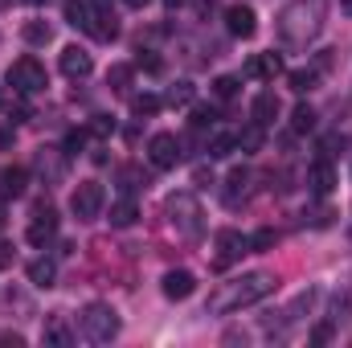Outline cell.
<instances>
[{"label":"cell","instance_id":"1","mask_svg":"<svg viewBox=\"0 0 352 348\" xmlns=\"http://www.w3.org/2000/svg\"><path fill=\"white\" fill-rule=\"evenodd\" d=\"M270 291H274V274L250 270V274H242V279H234V283H221V287L209 295V312H213V316H230V312L254 307V303H263Z\"/></svg>","mask_w":352,"mask_h":348},{"label":"cell","instance_id":"2","mask_svg":"<svg viewBox=\"0 0 352 348\" xmlns=\"http://www.w3.org/2000/svg\"><path fill=\"white\" fill-rule=\"evenodd\" d=\"M78 324H82V336L94 340V345H111L119 336V312L111 303H87Z\"/></svg>","mask_w":352,"mask_h":348},{"label":"cell","instance_id":"3","mask_svg":"<svg viewBox=\"0 0 352 348\" xmlns=\"http://www.w3.org/2000/svg\"><path fill=\"white\" fill-rule=\"evenodd\" d=\"M320 17H324V0H311V4H291L283 12V37L287 41H307L316 29H320Z\"/></svg>","mask_w":352,"mask_h":348},{"label":"cell","instance_id":"4","mask_svg":"<svg viewBox=\"0 0 352 348\" xmlns=\"http://www.w3.org/2000/svg\"><path fill=\"white\" fill-rule=\"evenodd\" d=\"M8 87L16 90V94H37V90H45L50 87L45 66H41L37 58H21V62H12V66H8Z\"/></svg>","mask_w":352,"mask_h":348},{"label":"cell","instance_id":"5","mask_svg":"<svg viewBox=\"0 0 352 348\" xmlns=\"http://www.w3.org/2000/svg\"><path fill=\"white\" fill-rule=\"evenodd\" d=\"M102 201H107L102 184H98V180H82V184L74 188V197H70V209H74L78 221H94V217L102 213Z\"/></svg>","mask_w":352,"mask_h":348},{"label":"cell","instance_id":"6","mask_svg":"<svg viewBox=\"0 0 352 348\" xmlns=\"http://www.w3.org/2000/svg\"><path fill=\"white\" fill-rule=\"evenodd\" d=\"M168 213H173V226L180 230V234H197L201 230V209H197V201H192V193H176V197H168Z\"/></svg>","mask_w":352,"mask_h":348},{"label":"cell","instance_id":"7","mask_svg":"<svg viewBox=\"0 0 352 348\" xmlns=\"http://www.w3.org/2000/svg\"><path fill=\"white\" fill-rule=\"evenodd\" d=\"M148 160L156 168H176L180 164V140H176L173 131H156L148 140Z\"/></svg>","mask_w":352,"mask_h":348},{"label":"cell","instance_id":"8","mask_svg":"<svg viewBox=\"0 0 352 348\" xmlns=\"http://www.w3.org/2000/svg\"><path fill=\"white\" fill-rule=\"evenodd\" d=\"M250 250V238H242L238 230H221L217 234V266H230L234 259H242Z\"/></svg>","mask_w":352,"mask_h":348},{"label":"cell","instance_id":"9","mask_svg":"<svg viewBox=\"0 0 352 348\" xmlns=\"http://www.w3.org/2000/svg\"><path fill=\"white\" fill-rule=\"evenodd\" d=\"M226 29H230L234 37H254V29H258V17H254V8H246V4H234V8H226Z\"/></svg>","mask_w":352,"mask_h":348},{"label":"cell","instance_id":"10","mask_svg":"<svg viewBox=\"0 0 352 348\" xmlns=\"http://www.w3.org/2000/svg\"><path fill=\"white\" fill-rule=\"evenodd\" d=\"M54 234H58V213L45 205V209H37L33 221H29V242H33V246H45Z\"/></svg>","mask_w":352,"mask_h":348},{"label":"cell","instance_id":"11","mask_svg":"<svg viewBox=\"0 0 352 348\" xmlns=\"http://www.w3.org/2000/svg\"><path fill=\"white\" fill-rule=\"evenodd\" d=\"M58 66H62V74H66V78H87L90 70H94L90 54H87V50H78V45H66V50H62V62H58Z\"/></svg>","mask_w":352,"mask_h":348},{"label":"cell","instance_id":"12","mask_svg":"<svg viewBox=\"0 0 352 348\" xmlns=\"http://www.w3.org/2000/svg\"><path fill=\"white\" fill-rule=\"evenodd\" d=\"M307 184H311L316 197H328V193L336 188V168H332V160H316V164L307 168Z\"/></svg>","mask_w":352,"mask_h":348},{"label":"cell","instance_id":"13","mask_svg":"<svg viewBox=\"0 0 352 348\" xmlns=\"http://www.w3.org/2000/svg\"><path fill=\"white\" fill-rule=\"evenodd\" d=\"M192 291H197L192 270H168V274H164V295H168V299H188Z\"/></svg>","mask_w":352,"mask_h":348},{"label":"cell","instance_id":"14","mask_svg":"<svg viewBox=\"0 0 352 348\" xmlns=\"http://www.w3.org/2000/svg\"><path fill=\"white\" fill-rule=\"evenodd\" d=\"M25 188H29V173H25V168H4V173H0V197H4V201L25 197Z\"/></svg>","mask_w":352,"mask_h":348},{"label":"cell","instance_id":"15","mask_svg":"<svg viewBox=\"0 0 352 348\" xmlns=\"http://www.w3.org/2000/svg\"><path fill=\"white\" fill-rule=\"evenodd\" d=\"M250 115H254V123H258V127H270V123H274V115H278V94H274V90H263V94L250 102Z\"/></svg>","mask_w":352,"mask_h":348},{"label":"cell","instance_id":"16","mask_svg":"<svg viewBox=\"0 0 352 348\" xmlns=\"http://www.w3.org/2000/svg\"><path fill=\"white\" fill-rule=\"evenodd\" d=\"M94 4L90 0H66V25H74V29H90V21H94Z\"/></svg>","mask_w":352,"mask_h":348},{"label":"cell","instance_id":"17","mask_svg":"<svg viewBox=\"0 0 352 348\" xmlns=\"http://www.w3.org/2000/svg\"><path fill=\"white\" fill-rule=\"evenodd\" d=\"M278 70H283V58H278V54H258V58L246 66L250 78H274Z\"/></svg>","mask_w":352,"mask_h":348},{"label":"cell","instance_id":"18","mask_svg":"<svg viewBox=\"0 0 352 348\" xmlns=\"http://www.w3.org/2000/svg\"><path fill=\"white\" fill-rule=\"evenodd\" d=\"M54 279H58V266H54L50 259L29 262V283H33V287H54Z\"/></svg>","mask_w":352,"mask_h":348},{"label":"cell","instance_id":"19","mask_svg":"<svg viewBox=\"0 0 352 348\" xmlns=\"http://www.w3.org/2000/svg\"><path fill=\"white\" fill-rule=\"evenodd\" d=\"M90 33H94L98 41H115V37H119V25H115L111 8H107V12H94V21H90Z\"/></svg>","mask_w":352,"mask_h":348},{"label":"cell","instance_id":"20","mask_svg":"<svg viewBox=\"0 0 352 348\" xmlns=\"http://www.w3.org/2000/svg\"><path fill=\"white\" fill-rule=\"evenodd\" d=\"M21 37H25L29 45H50V41H54V29H50L45 21H25Z\"/></svg>","mask_w":352,"mask_h":348},{"label":"cell","instance_id":"21","mask_svg":"<svg viewBox=\"0 0 352 348\" xmlns=\"http://www.w3.org/2000/svg\"><path fill=\"white\" fill-rule=\"evenodd\" d=\"M135 217H140L135 201H119V205H111V226H115V230H127V226H135Z\"/></svg>","mask_w":352,"mask_h":348},{"label":"cell","instance_id":"22","mask_svg":"<svg viewBox=\"0 0 352 348\" xmlns=\"http://www.w3.org/2000/svg\"><path fill=\"white\" fill-rule=\"evenodd\" d=\"M234 148H238V135H221V131H217V135L209 140V156H213V160L234 156Z\"/></svg>","mask_w":352,"mask_h":348},{"label":"cell","instance_id":"23","mask_svg":"<svg viewBox=\"0 0 352 348\" xmlns=\"http://www.w3.org/2000/svg\"><path fill=\"white\" fill-rule=\"evenodd\" d=\"M291 127H295V131H311V127H316V111H311L307 102H299V107L291 111Z\"/></svg>","mask_w":352,"mask_h":348},{"label":"cell","instance_id":"24","mask_svg":"<svg viewBox=\"0 0 352 348\" xmlns=\"http://www.w3.org/2000/svg\"><path fill=\"white\" fill-rule=\"evenodd\" d=\"M238 148H246V152H258V148H263V127H258V123H250L246 131H238Z\"/></svg>","mask_w":352,"mask_h":348},{"label":"cell","instance_id":"25","mask_svg":"<svg viewBox=\"0 0 352 348\" xmlns=\"http://www.w3.org/2000/svg\"><path fill=\"white\" fill-rule=\"evenodd\" d=\"M107 83H111V87L119 90V94H127V90H131V66H111Z\"/></svg>","mask_w":352,"mask_h":348},{"label":"cell","instance_id":"26","mask_svg":"<svg viewBox=\"0 0 352 348\" xmlns=\"http://www.w3.org/2000/svg\"><path fill=\"white\" fill-rule=\"evenodd\" d=\"M316 87V70H291V90L295 94H307Z\"/></svg>","mask_w":352,"mask_h":348},{"label":"cell","instance_id":"27","mask_svg":"<svg viewBox=\"0 0 352 348\" xmlns=\"http://www.w3.org/2000/svg\"><path fill=\"white\" fill-rule=\"evenodd\" d=\"M188 123H192V131H205V127H213V123H217V111H213V107H197Z\"/></svg>","mask_w":352,"mask_h":348},{"label":"cell","instance_id":"28","mask_svg":"<svg viewBox=\"0 0 352 348\" xmlns=\"http://www.w3.org/2000/svg\"><path fill=\"white\" fill-rule=\"evenodd\" d=\"M45 345H70V332H66L62 320H50L45 324Z\"/></svg>","mask_w":352,"mask_h":348},{"label":"cell","instance_id":"29","mask_svg":"<svg viewBox=\"0 0 352 348\" xmlns=\"http://www.w3.org/2000/svg\"><path fill=\"white\" fill-rule=\"evenodd\" d=\"M192 94H197L192 83H176V87L168 90V102H173V107H188V102H192Z\"/></svg>","mask_w":352,"mask_h":348},{"label":"cell","instance_id":"30","mask_svg":"<svg viewBox=\"0 0 352 348\" xmlns=\"http://www.w3.org/2000/svg\"><path fill=\"white\" fill-rule=\"evenodd\" d=\"M131 107H135V115H156V111H160V98H156V94H135Z\"/></svg>","mask_w":352,"mask_h":348},{"label":"cell","instance_id":"31","mask_svg":"<svg viewBox=\"0 0 352 348\" xmlns=\"http://www.w3.org/2000/svg\"><path fill=\"white\" fill-rule=\"evenodd\" d=\"M213 94H217V98H234V94H238V78H234V74L213 78Z\"/></svg>","mask_w":352,"mask_h":348},{"label":"cell","instance_id":"32","mask_svg":"<svg viewBox=\"0 0 352 348\" xmlns=\"http://www.w3.org/2000/svg\"><path fill=\"white\" fill-rule=\"evenodd\" d=\"M274 242H278V234H274V230H258V234L250 238V250H270Z\"/></svg>","mask_w":352,"mask_h":348},{"label":"cell","instance_id":"33","mask_svg":"<svg viewBox=\"0 0 352 348\" xmlns=\"http://www.w3.org/2000/svg\"><path fill=\"white\" fill-rule=\"evenodd\" d=\"M82 144H87V131H70V135H66V156H78Z\"/></svg>","mask_w":352,"mask_h":348},{"label":"cell","instance_id":"34","mask_svg":"<svg viewBox=\"0 0 352 348\" xmlns=\"http://www.w3.org/2000/svg\"><path fill=\"white\" fill-rule=\"evenodd\" d=\"M135 66H140V70H148V74H160V58H156V54H140V58H135Z\"/></svg>","mask_w":352,"mask_h":348},{"label":"cell","instance_id":"35","mask_svg":"<svg viewBox=\"0 0 352 348\" xmlns=\"http://www.w3.org/2000/svg\"><path fill=\"white\" fill-rule=\"evenodd\" d=\"M90 131H94V135H107V131H115V123H111L107 115H94V123H90Z\"/></svg>","mask_w":352,"mask_h":348},{"label":"cell","instance_id":"36","mask_svg":"<svg viewBox=\"0 0 352 348\" xmlns=\"http://www.w3.org/2000/svg\"><path fill=\"white\" fill-rule=\"evenodd\" d=\"M12 259H16V250H12L8 242H0V270H8V266H12Z\"/></svg>","mask_w":352,"mask_h":348},{"label":"cell","instance_id":"37","mask_svg":"<svg viewBox=\"0 0 352 348\" xmlns=\"http://www.w3.org/2000/svg\"><path fill=\"white\" fill-rule=\"evenodd\" d=\"M328 336H332V328H316V332H311V340H316V345H324Z\"/></svg>","mask_w":352,"mask_h":348},{"label":"cell","instance_id":"38","mask_svg":"<svg viewBox=\"0 0 352 348\" xmlns=\"http://www.w3.org/2000/svg\"><path fill=\"white\" fill-rule=\"evenodd\" d=\"M90 4H94L98 12H107V8H111V0H90Z\"/></svg>","mask_w":352,"mask_h":348},{"label":"cell","instance_id":"39","mask_svg":"<svg viewBox=\"0 0 352 348\" xmlns=\"http://www.w3.org/2000/svg\"><path fill=\"white\" fill-rule=\"evenodd\" d=\"M164 4H168V8H180V4H188V0H164Z\"/></svg>","mask_w":352,"mask_h":348},{"label":"cell","instance_id":"40","mask_svg":"<svg viewBox=\"0 0 352 348\" xmlns=\"http://www.w3.org/2000/svg\"><path fill=\"white\" fill-rule=\"evenodd\" d=\"M127 4H131V8H144V4H148V0H127Z\"/></svg>","mask_w":352,"mask_h":348},{"label":"cell","instance_id":"41","mask_svg":"<svg viewBox=\"0 0 352 348\" xmlns=\"http://www.w3.org/2000/svg\"><path fill=\"white\" fill-rule=\"evenodd\" d=\"M340 4H344V12H349V17H352V0H340Z\"/></svg>","mask_w":352,"mask_h":348},{"label":"cell","instance_id":"42","mask_svg":"<svg viewBox=\"0 0 352 348\" xmlns=\"http://www.w3.org/2000/svg\"><path fill=\"white\" fill-rule=\"evenodd\" d=\"M0 230H4V209H0Z\"/></svg>","mask_w":352,"mask_h":348},{"label":"cell","instance_id":"43","mask_svg":"<svg viewBox=\"0 0 352 348\" xmlns=\"http://www.w3.org/2000/svg\"><path fill=\"white\" fill-rule=\"evenodd\" d=\"M25 4H45V0H25Z\"/></svg>","mask_w":352,"mask_h":348},{"label":"cell","instance_id":"44","mask_svg":"<svg viewBox=\"0 0 352 348\" xmlns=\"http://www.w3.org/2000/svg\"><path fill=\"white\" fill-rule=\"evenodd\" d=\"M0 107H4V98H0Z\"/></svg>","mask_w":352,"mask_h":348}]
</instances>
